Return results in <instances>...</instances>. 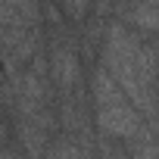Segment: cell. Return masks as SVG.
<instances>
[{
    "instance_id": "6da1fadb",
    "label": "cell",
    "mask_w": 159,
    "mask_h": 159,
    "mask_svg": "<svg viewBox=\"0 0 159 159\" xmlns=\"http://www.w3.org/2000/svg\"><path fill=\"white\" fill-rule=\"evenodd\" d=\"M94 91H97L100 125H103L112 137H134V134H137V112H134V106L128 103V97L116 88V81L109 78V72H97Z\"/></svg>"
},
{
    "instance_id": "7a4b0ae2",
    "label": "cell",
    "mask_w": 159,
    "mask_h": 159,
    "mask_svg": "<svg viewBox=\"0 0 159 159\" xmlns=\"http://www.w3.org/2000/svg\"><path fill=\"white\" fill-rule=\"evenodd\" d=\"M62 7L72 19H84V10H88V0H62Z\"/></svg>"
}]
</instances>
